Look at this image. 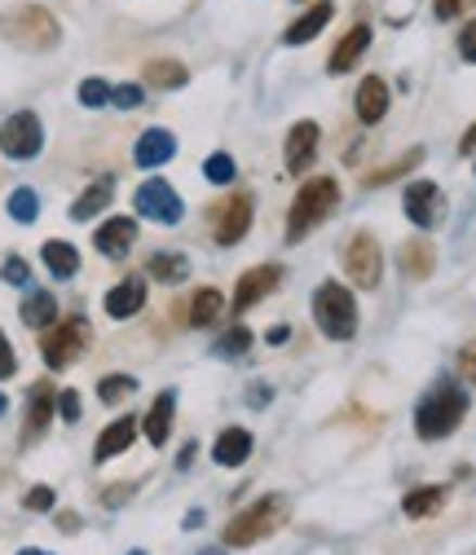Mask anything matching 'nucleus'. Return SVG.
Here are the masks:
<instances>
[{
  "instance_id": "30",
  "label": "nucleus",
  "mask_w": 476,
  "mask_h": 555,
  "mask_svg": "<svg viewBox=\"0 0 476 555\" xmlns=\"http://www.w3.org/2000/svg\"><path fill=\"white\" fill-rule=\"evenodd\" d=\"M433 264H437L433 243H411V247L401 251V273H406V278H415V283H424V278L433 273Z\"/></svg>"
},
{
  "instance_id": "3",
  "label": "nucleus",
  "mask_w": 476,
  "mask_h": 555,
  "mask_svg": "<svg viewBox=\"0 0 476 555\" xmlns=\"http://www.w3.org/2000/svg\"><path fill=\"white\" fill-rule=\"evenodd\" d=\"M467 414V392L459 384H437L420 405H415V433L424 441H441L450 437Z\"/></svg>"
},
{
  "instance_id": "26",
  "label": "nucleus",
  "mask_w": 476,
  "mask_h": 555,
  "mask_svg": "<svg viewBox=\"0 0 476 555\" xmlns=\"http://www.w3.org/2000/svg\"><path fill=\"white\" fill-rule=\"evenodd\" d=\"M446 507V490L441 485H420V490H411L401 499V512L411 516V520H424V516H437Z\"/></svg>"
},
{
  "instance_id": "10",
  "label": "nucleus",
  "mask_w": 476,
  "mask_h": 555,
  "mask_svg": "<svg viewBox=\"0 0 476 555\" xmlns=\"http://www.w3.org/2000/svg\"><path fill=\"white\" fill-rule=\"evenodd\" d=\"M441 212H446V194L433 181H411V190H406V217H411V225L433 230Z\"/></svg>"
},
{
  "instance_id": "24",
  "label": "nucleus",
  "mask_w": 476,
  "mask_h": 555,
  "mask_svg": "<svg viewBox=\"0 0 476 555\" xmlns=\"http://www.w3.org/2000/svg\"><path fill=\"white\" fill-rule=\"evenodd\" d=\"M213 459H217L221 467H243V463L252 459V433H247V428H226V433L217 437V446H213Z\"/></svg>"
},
{
  "instance_id": "47",
  "label": "nucleus",
  "mask_w": 476,
  "mask_h": 555,
  "mask_svg": "<svg viewBox=\"0 0 476 555\" xmlns=\"http://www.w3.org/2000/svg\"><path fill=\"white\" fill-rule=\"evenodd\" d=\"M269 397H274V392H269L265 384H252V397H247V401H252V405H265Z\"/></svg>"
},
{
  "instance_id": "25",
  "label": "nucleus",
  "mask_w": 476,
  "mask_h": 555,
  "mask_svg": "<svg viewBox=\"0 0 476 555\" xmlns=\"http://www.w3.org/2000/svg\"><path fill=\"white\" fill-rule=\"evenodd\" d=\"M40 256H44V264H49L53 278H76V273H80V251L66 243V238H49V243L40 247Z\"/></svg>"
},
{
  "instance_id": "9",
  "label": "nucleus",
  "mask_w": 476,
  "mask_h": 555,
  "mask_svg": "<svg viewBox=\"0 0 476 555\" xmlns=\"http://www.w3.org/2000/svg\"><path fill=\"white\" fill-rule=\"evenodd\" d=\"M132 207H138V212H142L146 221H159V225H177V221H181V212H185L181 194H177L164 177L142 181V185H138V194H132Z\"/></svg>"
},
{
  "instance_id": "48",
  "label": "nucleus",
  "mask_w": 476,
  "mask_h": 555,
  "mask_svg": "<svg viewBox=\"0 0 476 555\" xmlns=\"http://www.w3.org/2000/svg\"><path fill=\"white\" fill-rule=\"evenodd\" d=\"M190 459H194V441H190V446H185V450H181V459H177V467H181V472H185V467H190Z\"/></svg>"
},
{
  "instance_id": "38",
  "label": "nucleus",
  "mask_w": 476,
  "mask_h": 555,
  "mask_svg": "<svg viewBox=\"0 0 476 555\" xmlns=\"http://www.w3.org/2000/svg\"><path fill=\"white\" fill-rule=\"evenodd\" d=\"M0 278H5L10 287H27V283H31V269H27L23 256H10L5 264H0Z\"/></svg>"
},
{
  "instance_id": "2",
  "label": "nucleus",
  "mask_w": 476,
  "mask_h": 555,
  "mask_svg": "<svg viewBox=\"0 0 476 555\" xmlns=\"http://www.w3.org/2000/svg\"><path fill=\"white\" fill-rule=\"evenodd\" d=\"M292 516V499L287 494H265L256 499L247 512H239L230 525H226V546H256L260 538L279 533Z\"/></svg>"
},
{
  "instance_id": "34",
  "label": "nucleus",
  "mask_w": 476,
  "mask_h": 555,
  "mask_svg": "<svg viewBox=\"0 0 476 555\" xmlns=\"http://www.w3.org/2000/svg\"><path fill=\"white\" fill-rule=\"evenodd\" d=\"M203 177H208L213 185H230L239 177V164L226 151H217V155H208V164H203Z\"/></svg>"
},
{
  "instance_id": "28",
  "label": "nucleus",
  "mask_w": 476,
  "mask_h": 555,
  "mask_svg": "<svg viewBox=\"0 0 476 555\" xmlns=\"http://www.w3.org/2000/svg\"><path fill=\"white\" fill-rule=\"evenodd\" d=\"M151 278H155V283L177 287V283H185V278H190V260L181 251H155L151 256Z\"/></svg>"
},
{
  "instance_id": "42",
  "label": "nucleus",
  "mask_w": 476,
  "mask_h": 555,
  "mask_svg": "<svg viewBox=\"0 0 476 555\" xmlns=\"http://www.w3.org/2000/svg\"><path fill=\"white\" fill-rule=\"evenodd\" d=\"M459 57H463V62H476V18L459 31Z\"/></svg>"
},
{
  "instance_id": "46",
  "label": "nucleus",
  "mask_w": 476,
  "mask_h": 555,
  "mask_svg": "<svg viewBox=\"0 0 476 555\" xmlns=\"http://www.w3.org/2000/svg\"><path fill=\"white\" fill-rule=\"evenodd\" d=\"M459 151H463V155H476V124H472V128L463 132V142H459Z\"/></svg>"
},
{
  "instance_id": "19",
  "label": "nucleus",
  "mask_w": 476,
  "mask_h": 555,
  "mask_svg": "<svg viewBox=\"0 0 476 555\" xmlns=\"http://www.w3.org/2000/svg\"><path fill=\"white\" fill-rule=\"evenodd\" d=\"M172 414H177V392H172V388H164V392L155 397L151 414L142 420V433H146V441H151V446H164V441L172 437Z\"/></svg>"
},
{
  "instance_id": "33",
  "label": "nucleus",
  "mask_w": 476,
  "mask_h": 555,
  "mask_svg": "<svg viewBox=\"0 0 476 555\" xmlns=\"http://www.w3.org/2000/svg\"><path fill=\"white\" fill-rule=\"evenodd\" d=\"M247 349H252V331H247V326H234V331H226V335L213 344V353H217L221 362H239V358H247Z\"/></svg>"
},
{
  "instance_id": "21",
  "label": "nucleus",
  "mask_w": 476,
  "mask_h": 555,
  "mask_svg": "<svg viewBox=\"0 0 476 555\" xmlns=\"http://www.w3.org/2000/svg\"><path fill=\"white\" fill-rule=\"evenodd\" d=\"M111 198H115V177H98V181L72 203V221H93L98 212H106V207H111Z\"/></svg>"
},
{
  "instance_id": "1",
  "label": "nucleus",
  "mask_w": 476,
  "mask_h": 555,
  "mask_svg": "<svg viewBox=\"0 0 476 555\" xmlns=\"http://www.w3.org/2000/svg\"><path fill=\"white\" fill-rule=\"evenodd\" d=\"M339 203V181L335 177H309L300 185V194L292 198V212H287V243H300L305 234H313Z\"/></svg>"
},
{
  "instance_id": "27",
  "label": "nucleus",
  "mask_w": 476,
  "mask_h": 555,
  "mask_svg": "<svg viewBox=\"0 0 476 555\" xmlns=\"http://www.w3.org/2000/svg\"><path fill=\"white\" fill-rule=\"evenodd\" d=\"M146 85L151 89H185L190 85V72H185L177 57H155V62H146Z\"/></svg>"
},
{
  "instance_id": "4",
  "label": "nucleus",
  "mask_w": 476,
  "mask_h": 555,
  "mask_svg": "<svg viewBox=\"0 0 476 555\" xmlns=\"http://www.w3.org/2000/svg\"><path fill=\"white\" fill-rule=\"evenodd\" d=\"M313 318H318V331L326 339H353L358 335V300L349 287L339 283H322L313 292Z\"/></svg>"
},
{
  "instance_id": "11",
  "label": "nucleus",
  "mask_w": 476,
  "mask_h": 555,
  "mask_svg": "<svg viewBox=\"0 0 476 555\" xmlns=\"http://www.w3.org/2000/svg\"><path fill=\"white\" fill-rule=\"evenodd\" d=\"M318 137H322V128H318L313 119L292 124V132H287V151H283V159H287V172H292V177H305V172H309V164L318 159Z\"/></svg>"
},
{
  "instance_id": "14",
  "label": "nucleus",
  "mask_w": 476,
  "mask_h": 555,
  "mask_svg": "<svg viewBox=\"0 0 476 555\" xmlns=\"http://www.w3.org/2000/svg\"><path fill=\"white\" fill-rule=\"evenodd\" d=\"M132 243H138V221H132V217H111V221L98 225V234H93V247H98L102 256H111V260L128 256Z\"/></svg>"
},
{
  "instance_id": "22",
  "label": "nucleus",
  "mask_w": 476,
  "mask_h": 555,
  "mask_svg": "<svg viewBox=\"0 0 476 555\" xmlns=\"http://www.w3.org/2000/svg\"><path fill=\"white\" fill-rule=\"evenodd\" d=\"M358 119L362 124H379L384 115H388V85L379 80V76H366L362 85H358Z\"/></svg>"
},
{
  "instance_id": "32",
  "label": "nucleus",
  "mask_w": 476,
  "mask_h": 555,
  "mask_svg": "<svg viewBox=\"0 0 476 555\" xmlns=\"http://www.w3.org/2000/svg\"><path fill=\"white\" fill-rule=\"evenodd\" d=\"M5 212H10L18 225H31V221L40 217V194H36L31 185H18V190L10 194V203H5Z\"/></svg>"
},
{
  "instance_id": "44",
  "label": "nucleus",
  "mask_w": 476,
  "mask_h": 555,
  "mask_svg": "<svg viewBox=\"0 0 476 555\" xmlns=\"http://www.w3.org/2000/svg\"><path fill=\"white\" fill-rule=\"evenodd\" d=\"M467 10V0H433V14L441 18V23H450V18H459Z\"/></svg>"
},
{
  "instance_id": "40",
  "label": "nucleus",
  "mask_w": 476,
  "mask_h": 555,
  "mask_svg": "<svg viewBox=\"0 0 476 555\" xmlns=\"http://www.w3.org/2000/svg\"><path fill=\"white\" fill-rule=\"evenodd\" d=\"M57 414H62V424H80V392L76 388L57 392Z\"/></svg>"
},
{
  "instance_id": "49",
  "label": "nucleus",
  "mask_w": 476,
  "mask_h": 555,
  "mask_svg": "<svg viewBox=\"0 0 476 555\" xmlns=\"http://www.w3.org/2000/svg\"><path fill=\"white\" fill-rule=\"evenodd\" d=\"M18 555H49V551H40V546H23Z\"/></svg>"
},
{
  "instance_id": "31",
  "label": "nucleus",
  "mask_w": 476,
  "mask_h": 555,
  "mask_svg": "<svg viewBox=\"0 0 476 555\" xmlns=\"http://www.w3.org/2000/svg\"><path fill=\"white\" fill-rule=\"evenodd\" d=\"M221 313H226V296L217 287H203L190 305V326H213Z\"/></svg>"
},
{
  "instance_id": "20",
  "label": "nucleus",
  "mask_w": 476,
  "mask_h": 555,
  "mask_svg": "<svg viewBox=\"0 0 476 555\" xmlns=\"http://www.w3.org/2000/svg\"><path fill=\"white\" fill-rule=\"evenodd\" d=\"M53 405H57V392H53L49 384H31V397H27V433H23V441H36V437L49 428Z\"/></svg>"
},
{
  "instance_id": "43",
  "label": "nucleus",
  "mask_w": 476,
  "mask_h": 555,
  "mask_svg": "<svg viewBox=\"0 0 476 555\" xmlns=\"http://www.w3.org/2000/svg\"><path fill=\"white\" fill-rule=\"evenodd\" d=\"M14 371H18V358H14V349H10L5 331H0V379H10Z\"/></svg>"
},
{
  "instance_id": "17",
  "label": "nucleus",
  "mask_w": 476,
  "mask_h": 555,
  "mask_svg": "<svg viewBox=\"0 0 476 555\" xmlns=\"http://www.w3.org/2000/svg\"><path fill=\"white\" fill-rule=\"evenodd\" d=\"M102 305H106V313H111L115 322L142 313V305H146V283H142V278H124V283H115V287L106 292Z\"/></svg>"
},
{
  "instance_id": "16",
  "label": "nucleus",
  "mask_w": 476,
  "mask_h": 555,
  "mask_svg": "<svg viewBox=\"0 0 476 555\" xmlns=\"http://www.w3.org/2000/svg\"><path fill=\"white\" fill-rule=\"evenodd\" d=\"M247 230H252V198H247V194H234V198L221 207V217H217V230H213V234H217L221 247H234Z\"/></svg>"
},
{
  "instance_id": "23",
  "label": "nucleus",
  "mask_w": 476,
  "mask_h": 555,
  "mask_svg": "<svg viewBox=\"0 0 476 555\" xmlns=\"http://www.w3.org/2000/svg\"><path fill=\"white\" fill-rule=\"evenodd\" d=\"M331 14H335V10H331V0H318V5H309V10H305V14H300L292 27H287L283 44H292V49H296V44H309V40H313V36H318V31L331 23Z\"/></svg>"
},
{
  "instance_id": "41",
  "label": "nucleus",
  "mask_w": 476,
  "mask_h": 555,
  "mask_svg": "<svg viewBox=\"0 0 476 555\" xmlns=\"http://www.w3.org/2000/svg\"><path fill=\"white\" fill-rule=\"evenodd\" d=\"M23 503H27V512H53V503H57V499H53L49 485H31Z\"/></svg>"
},
{
  "instance_id": "52",
  "label": "nucleus",
  "mask_w": 476,
  "mask_h": 555,
  "mask_svg": "<svg viewBox=\"0 0 476 555\" xmlns=\"http://www.w3.org/2000/svg\"><path fill=\"white\" fill-rule=\"evenodd\" d=\"M128 555H146V551H128Z\"/></svg>"
},
{
  "instance_id": "7",
  "label": "nucleus",
  "mask_w": 476,
  "mask_h": 555,
  "mask_svg": "<svg viewBox=\"0 0 476 555\" xmlns=\"http://www.w3.org/2000/svg\"><path fill=\"white\" fill-rule=\"evenodd\" d=\"M44 151V124L36 111H18L0 124V155L10 159H36Z\"/></svg>"
},
{
  "instance_id": "37",
  "label": "nucleus",
  "mask_w": 476,
  "mask_h": 555,
  "mask_svg": "<svg viewBox=\"0 0 476 555\" xmlns=\"http://www.w3.org/2000/svg\"><path fill=\"white\" fill-rule=\"evenodd\" d=\"M80 106H89V111H102V106H111V85L106 80H85L80 85Z\"/></svg>"
},
{
  "instance_id": "13",
  "label": "nucleus",
  "mask_w": 476,
  "mask_h": 555,
  "mask_svg": "<svg viewBox=\"0 0 476 555\" xmlns=\"http://www.w3.org/2000/svg\"><path fill=\"white\" fill-rule=\"evenodd\" d=\"M172 155H177V137L168 128H146L138 146H132V164L138 168H164Z\"/></svg>"
},
{
  "instance_id": "51",
  "label": "nucleus",
  "mask_w": 476,
  "mask_h": 555,
  "mask_svg": "<svg viewBox=\"0 0 476 555\" xmlns=\"http://www.w3.org/2000/svg\"><path fill=\"white\" fill-rule=\"evenodd\" d=\"M5 410H10V401H5V397H0V414H5Z\"/></svg>"
},
{
  "instance_id": "6",
  "label": "nucleus",
  "mask_w": 476,
  "mask_h": 555,
  "mask_svg": "<svg viewBox=\"0 0 476 555\" xmlns=\"http://www.w3.org/2000/svg\"><path fill=\"white\" fill-rule=\"evenodd\" d=\"M85 349H89V322L85 318H66V322H53V331L44 335L40 358H44L49 371H66Z\"/></svg>"
},
{
  "instance_id": "35",
  "label": "nucleus",
  "mask_w": 476,
  "mask_h": 555,
  "mask_svg": "<svg viewBox=\"0 0 476 555\" xmlns=\"http://www.w3.org/2000/svg\"><path fill=\"white\" fill-rule=\"evenodd\" d=\"M138 392V379L132 375H106L102 384H98V397L106 401V405H115V401H124V397H132Z\"/></svg>"
},
{
  "instance_id": "18",
  "label": "nucleus",
  "mask_w": 476,
  "mask_h": 555,
  "mask_svg": "<svg viewBox=\"0 0 476 555\" xmlns=\"http://www.w3.org/2000/svg\"><path fill=\"white\" fill-rule=\"evenodd\" d=\"M138 424H142V420H132V414H119V420L98 437V446H93V463H106V459L124 454L132 441H138Z\"/></svg>"
},
{
  "instance_id": "36",
  "label": "nucleus",
  "mask_w": 476,
  "mask_h": 555,
  "mask_svg": "<svg viewBox=\"0 0 476 555\" xmlns=\"http://www.w3.org/2000/svg\"><path fill=\"white\" fill-rule=\"evenodd\" d=\"M420 159H424V151H411V155H401L397 164H388V168H379V172H371V177H366V185H388L393 177H401V172H411V168H415Z\"/></svg>"
},
{
  "instance_id": "39",
  "label": "nucleus",
  "mask_w": 476,
  "mask_h": 555,
  "mask_svg": "<svg viewBox=\"0 0 476 555\" xmlns=\"http://www.w3.org/2000/svg\"><path fill=\"white\" fill-rule=\"evenodd\" d=\"M142 85H119V89H111V106H119V111H138L142 106Z\"/></svg>"
},
{
  "instance_id": "29",
  "label": "nucleus",
  "mask_w": 476,
  "mask_h": 555,
  "mask_svg": "<svg viewBox=\"0 0 476 555\" xmlns=\"http://www.w3.org/2000/svg\"><path fill=\"white\" fill-rule=\"evenodd\" d=\"M23 322L36 326V331L53 326V322H57V300H53L49 292H27V300H23Z\"/></svg>"
},
{
  "instance_id": "50",
  "label": "nucleus",
  "mask_w": 476,
  "mask_h": 555,
  "mask_svg": "<svg viewBox=\"0 0 476 555\" xmlns=\"http://www.w3.org/2000/svg\"><path fill=\"white\" fill-rule=\"evenodd\" d=\"M198 555H226V551L221 546H208V551H198Z\"/></svg>"
},
{
  "instance_id": "8",
  "label": "nucleus",
  "mask_w": 476,
  "mask_h": 555,
  "mask_svg": "<svg viewBox=\"0 0 476 555\" xmlns=\"http://www.w3.org/2000/svg\"><path fill=\"white\" fill-rule=\"evenodd\" d=\"M345 273H349V283L362 287V292H375L379 287V278H384V251L375 243V234H353V243L345 247Z\"/></svg>"
},
{
  "instance_id": "12",
  "label": "nucleus",
  "mask_w": 476,
  "mask_h": 555,
  "mask_svg": "<svg viewBox=\"0 0 476 555\" xmlns=\"http://www.w3.org/2000/svg\"><path fill=\"white\" fill-rule=\"evenodd\" d=\"M279 278H283L279 264H256V269H247V273L239 278V287H234V313H243V309H252L256 300H265L269 292L279 287Z\"/></svg>"
},
{
  "instance_id": "15",
  "label": "nucleus",
  "mask_w": 476,
  "mask_h": 555,
  "mask_svg": "<svg viewBox=\"0 0 476 555\" xmlns=\"http://www.w3.org/2000/svg\"><path fill=\"white\" fill-rule=\"evenodd\" d=\"M371 49V27L366 23H358L349 36H339V44L331 49V57H326V72L331 76H345V72H353V66L362 62V53Z\"/></svg>"
},
{
  "instance_id": "5",
  "label": "nucleus",
  "mask_w": 476,
  "mask_h": 555,
  "mask_svg": "<svg viewBox=\"0 0 476 555\" xmlns=\"http://www.w3.org/2000/svg\"><path fill=\"white\" fill-rule=\"evenodd\" d=\"M0 36H5L10 44H18V49H31V53H40V49H53V44L62 40V31H57V18H53V14H44L40 5H23V10H10L5 18H0Z\"/></svg>"
},
{
  "instance_id": "45",
  "label": "nucleus",
  "mask_w": 476,
  "mask_h": 555,
  "mask_svg": "<svg viewBox=\"0 0 476 555\" xmlns=\"http://www.w3.org/2000/svg\"><path fill=\"white\" fill-rule=\"evenodd\" d=\"M459 375L467 379V384H476V339L467 344V349L459 353Z\"/></svg>"
}]
</instances>
